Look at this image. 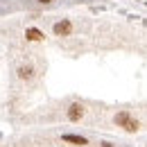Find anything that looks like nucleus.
Instances as JSON below:
<instances>
[{"instance_id": "39448f33", "label": "nucleus", "mask_w": 147, "mask_h": 147, "mask_svg": "<svg viewBox=\"0 0 147 147\" xmlns=\"http://www.w3.org/2000/svg\"><path fill=\"white\" fill-rule=\"evenodd\" d=\"M18 79H23V82H32V79H34V66L27 63V61H23V63L18 66Z\"/></svg>"}, {"instance_id": "f03ea898", "label": "nucleus", "mask_w": 147, "mask_h": 147, "mask_svg": "<svg viewBox=\"0 0 147 147\" xmlns=\"http://www.w3.org/2000/svg\"><path fill=\"white\" fill-rule=\"evenodd\" d=\"M75 30H77V25H75L73 18H57L55 23H52V36H73Z\"/></svg>"}, {"instance_id": "0eeeda50", "label": "nucleus", "mask_w": 147, "mask_h": 147, "mask_svg": "<svg viewBox=\"0 0 147 147\" xmlns=\"http://www.w3.org/2000/svg\"><path fill=\"white\" fill-rule=\"evenodd\" d=\"M34 2H36V5H52L55 0H34Z\"/></svg>"}, {"instance_id": "f257e3e1", "label": "nucleus", "mask_w": 147, "mask_h": 147, "mask_svg": "<svg viewBox=\"0 0 147 147\" xmlns=\"http://www.w3.org/2000/svg\"><path fill=\"white\" fill-rule=\"evenodd\" d=\"M113 122L122 129V131H127V134H136V131H140V120L134 118L129 111H118V113L113 115Z\"/></svg>"}, {"instance_id": "423d86ee", "label": "nucleus", "mask_w": 147, "mask_h": 147, "mask_svg": "<svg viewBox=\"0 0 147 147\" xmlns=\"http://www.w3.org/2000/svg\"><path fill=\"white\" fill-rule=\"evenodd\" d=\"M25 38L32 41V43H41V41H45V32H41L38 27H27L25 30Z\"/></svg>"}, {"instance_id": "7ed1b4c3", "label": "nucleus", "mask_w": 147, "mask_h": 147, "mask_svg": "<svg viewBox=\"0 0 147 147\" xmlns=\"http://www.w3.org/2000/svg\"><path fill=\"white\" fill-rule=\"evenodd\" d=\"M86 104H82V102H70L68 104V109H66V118H68V122H82L84 118H86Z\"/></svg>"}, {"instance_id": "20e7f679", "label": "nucleus", "mask_w": 147, "mask_h": 147, "mask_svg": "<svg viewBox=\"0 0 147 147\" xmlns=\"http://www.w3.org/2000/svg\"><path fill=\"white\" fill-rule=\"evenodd\" d=\"M61 140L68 143V145H75V147H88V138L86 136H79V134H63Z\"/></svg>"}]
</instances>
